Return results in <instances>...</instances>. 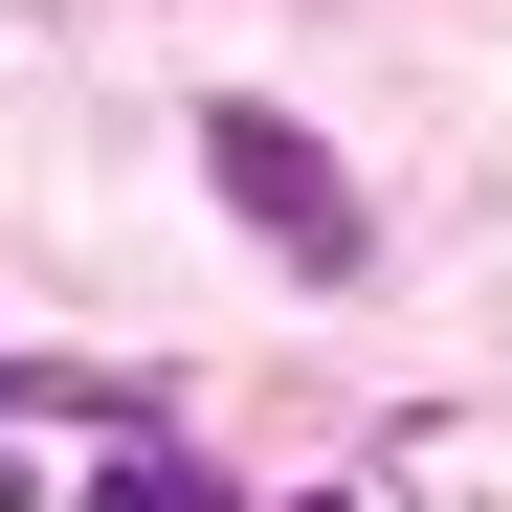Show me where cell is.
<instances>
[{
    "instance_id": "obj_1",
    "label": "cell",
    "mask_w": 512,
    "mask_h": 512,
    "mask_svg": "<svg viewBox=\"0 0 512 512\" xmlns=\"http://www.w3.org/2000/svg\"><path fill=\"white\" fill-rule=\"evenodd\" d=\"M201 179L245 201V245H268V268H312V290H357V268H379V201H357V156H334V134H290L268 90H223V112H201Z\"/></svg>"
},
{
    "instance_id": "obj_2",
    "label": "cell",
    "mask_w": 512,
    "mask_h": 512,
    "mask_svg": "<svg viewBox=\"0 0 512 512\" xmlns=\"http://www.w3.org/2000/svg\"><path fill=\"white\" fill-rule=\"evenodd\" d=\"M90 512H223V468H201V446H112V468H90Z\"/></svg>"
}]
</instances>
